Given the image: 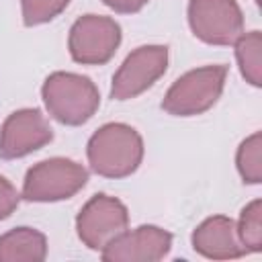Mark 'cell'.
<instances>
[{"label": "cell", "instance_id": "cell-10", "mask_svg": "<svg viewBox=\"0 0 262 262\" xmlns=\"http://www.w3.org/2000/svg\"><path fill=\"white\" fill-rule=\"evenodd\" d=\"M172 233L158 225H139L117 235L104 250V262H158L168 256Z\"/></svg>", "mask_w": 262, "mask_h": 262}, {"label": "cell", "instance_id": "cell-7", "mask_svg": "<svg viewBox=\"0 0 262 262\" xmlns=\"http://www.w3.org/2000/svg\"><path fill=\"white\" fill-rule=\"evenodd\" d=\"M188 25L203 43L231 45L244 33V14L237 0H190Z\"/></svg>", "mask_w": 262, "mask_h": 262}, {"label": "cell", "instance_id": "cell-3", "mask_svg": "<svg viewBox=\"0 0 262 262\" xmlns=\"http://www.w3.org/2000/svg\"><path fill=\"white\" fill-rule=\"evenodd\" d=\"M227 66L215 63L186 72L166 92L162 108L174 117H194L209 111L221 96Z\"/></svg>", "mask_w": 262, "mask_h": 262}, {"label": "cell", "instance_id": "cell-8", "mask_svg": "<svg viewBox=\"0 0 262 262\" xmlns=\"http://www.w3.org/2000/svg\"><path fill=\"white\" fill-rule=\"evenodd\" d=\"M168 68L166 45H141L133 49L113 76L111 98L129 100L151 88Z\"/></svg>", "mask_w": 262, "mask_h": 262}, {"label": "cell", "instance_id": "cell-17", "mask_svg": "<svg viewBox=\"0 0 262 262\" xmlns=\"http://www.w3.org/2000/svg\"><path fill=\"white\" fill-rule=\"evenodd\" d=\"M20 203V194L18 190L12 186L10 180H6L4 176H0V221L10 217L14 213V209Z\"/></svg>", "mask_w": 262, "mask_h": 262}, {"label": "cell", "instance_id": "cell-16", "mask_svg": "<svg viewBox=\"0 0 262 262\" xmlns=\"http://www.w3.org/2000/svg\"><path fill=\"white\" fill-rule=\"evenodd\" d=\"M70 0H20L23 23L27 27H37L53 20L57 14L66 10Z\"/></svg>", "mask_w": 262, "mask_h": 262}, {"label": "cell", "instance_id": "cell-1", "mask_svg": "<svg viewBox=\"0 0 262 262\" xmlns=\"http://www.w3.org/2000/svg\"><path fill=\"white\" fill-rule=\"evenodd\" d=\"M90 168L104 178L131 176L143 160L141 135L125 123H106L88 139Z\"/></svg>", "mask_w": 262, "mask_h": 262}, {"label": "cell", "instance_id": "cell-12", "mask_svg": "<svg viewBox=\"0 0 262 262\" xmlns=\"http://www.w3.org/2000/svg\"><path fill=\"white\" fill-rule=\"evenodd\" d=\"M47 239L33 227H16L0 235V262H43Z\"/></svg>", "mask_w": 262, "mask_h": 262}, {"label": "cell", "instance_id": "cell-11", "mask_svg": "<svg viewBox=\"0 0 262 262\" xmlns=\"http://www.w3.org/2000/svg\"><path fill=\"white\" fill-rule=\"evenodd\" d=\"M192 248L211 260H233L248 254L246 246L239 242L235 221L225 215L205 219L192 231Z\"/></svg>", "mask_w": 262, "mask_h": 262}, {"label": "cell", "instance_id": "cell-6", "mask_svg": "<svg viewBox=\"0 0 262 262\" xmlns=\"http://www.w3.org/2000/svg\"><path fill=\"white\" fill-rule=\"evenodd\" d=\"M129 225L127 207L104 192L94 194L76 217V231L80 242L90 250H104Z\"/></svg>", "mask_w": 262, "mask_h": 262}, {"label": "cell", "instance_id": "cell-9", "mask_svg": "<svg viewBox=\"0 0 262 262\" xmlns=\"http://www.w3.org/2000/svg\"><path fill=\"white\" fill-rule=\"evenodd\" d=\"M53 139V129L39 108H20L6 117L0 129V158H25Z\"/></svg>", "mask_w": 262, "mask_h": 262}, {"label": "cell", "instance_id": "cell-4", "mask_svg": "<svg viewBox=\"0 0 262 262\" xmlns=\"http://www.w3.org/2000/svg\"><path fill=\"white\" fill-rule=\"evenodd\" d=\"M88 182V170L68 158H49L31 166L23 182V199L31 203H55L72 199Z\"/></svg>", "mask_w": 262, "mask_h": 262}, {"label": "cell", "instance_id": "cell-2", "mask_svg": "<svg viewBox=\"0 0 262 262\" xmlns=\"http://www.w3.org/2000/svg\"><path fill=\"white\" fill-rule=\"evenodd\" d=\"M47 113L63 125H84L94 117L100 104L96 84L88 76L74 72H53L41 88Z\"/></svg>", "mask_w": 262, "mask_h": 262}, {"label": "cell", "instance_id": "cell-15", "mask_svg": "<svg viewBox=\"0 0 262 262\" xmlns=\"http://www.w3.org/2000/svg\"><path fill=\"white\" fill-rule=\"evenodd\" d=\"M239 242L246 246L248 254L262 250V201L256 199L242 209L239 221L235 223Z\"/></svg>", "mask_w": 262, "mask_h": 262}, {"label": "cell", "instance_id": "cell-13", "mask_svg": "<svg viewBox=\"0 0 262 262\" xmlns=\"http://www.w3.org/2000/svg\"><path fill=\"white\" fill-rule=\"evenodd\" d=\"M235 59L239 63V72L246 78V82H250L252 86H260L262 78H260V51H262V35L260 31H250V33H242L235 41Z\"/></svg>", "mask_w": 262, "mask_h": 262}, {"label": "cell", "instance_id": "cell-14", "mask_svg": "<svg viewBox=\"0 0 262 262\" xmlns=\"http://www.w3.org/2000/svg\"><path fill=\"white\" fill-rule=\"evenodd\" d=\"M260 149H262V135L256 131L250 137H246L235 154V164H237V172L242 176L244 182L248 184H258L262 180V158H260Z\"/></svg>", "mask_w": 262, "mask_h": 262}, {"label": "cell", "instance_id": "cell-5", "mask_svg": "<svg viewBox=\"0 0 262 262\" xmlns=\"http://www.w3.org/2000/svg\"><path fill=\"white\" fill-rule=\"evenodd\" d=\"M121 37V25L115 18L84 14L70 29L68 49L76 63L102 66L117 53Z\"/></svg>", "mask_w": 262, "mask_h": 262}, {"label": "cell", "instance_id": "cell-18", "mask_svg": "<svg viewBox=\"0 0 262 262\" xmlns=\"http://www.w3.org/2000/svg\"><path fill=\"white\" fill-rule=\"evenodd\" d=\"M111 10L119 12V14H133V12H139L147 0H102Z\"/></svg>", "mask_w": 262, "mask_h": 262}]
</instances>
